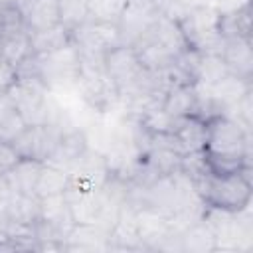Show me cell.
Returning a JSON list of instances; mask_svg holds the SVG:
<instances>
[{
    "label": "cell",
    "instance_id": "21",
    "mask_svg": "<svg viewBox=\"0 0 253 253\" xmlns=\"http://www.w3.org/2000/svg\"><path fill=\"white\" fill-rule=\"evenodd\" d=\"M20 158L22 156L18 154L12 142L0 140V176H6L8 172H12V168L18 164Z\"/></svg>",
    "mask_w": 253,
    "mask_h": 253
},
{
    "label": "cell",
    "instance_id": "17",
    "mask_svg": "<svg viewBox=\"0 0 253 253\" xmlns=\"http://www.w3.org/2000/svg\"><path fill=\"white\" fill-rule=\"evenodd\" d=\"M180 247L184 251H215L217 243H215V235L213 231L208 227L206 221H196L192 225H188L182 235H180Z\"/></svg>",
    "mask_w": 253,
    "mask_h": 253
},
{
    "label": "cell",
    "instance_id": "11",
    "mask_svg": "<svg viewBox=\"0 0 253 253\" xmlns=\"http://www.w3.org/2000/svg\"><path fill=\"white\" fill-rule=\"evenodd\" d=\"M221 59L227 65V71L243 81H249L253 69L251 43L249 38H227L221 49Z\"/></svg>",
    "mask_w": 253,
    "mask_h": 253
},
{
    "label": "cell",
    "instance_id": "4",
    "mask_svg": "<svg viewBox=\"0 0 253 253\" xmlns=\"http://www.w3.org/2000/svg\"><path fill=\"white\" fill-rule=\"evenodd\" d=\"M28 126L49 123V87L34 73L18 71L14 85L6 93Z\"/></svg>",
    "mask_w": 253,
    "mask_h": 253
},
{
    "label": "cell",
    "instance_id": "8",
    "mask_svg": "<svg viewBox=\"0 0 253 253\" xmlns=\"http://www.w3.org/2000/svg\"><path fill=\"white\" fill-rule=\"evenodd\" d=\"M176 150L184 156L190 152H200L206 148V138H208V125L202 115H188L180 119L176 128L170 132Z\"/></svg>",
    "mask_w": 253,
    "mask_h": 253
},
{
    "label": "cell",
    "instance_id": "9",
    "mask_svg": "<svg viewBox=\"0 0 253 253\" xmlns=\"http://www.w3.org/2000/svg\"><path fill=\"white\" fill-rule=\"evenodd\" d=\"M63 247L71 251L109 249V229H105L99 223H73L65 235Z\"/></svg>",
    "mask_w": 253,
    "mask_h": 253
},
{
    "label": "cell",
    "instance_id": "1",
    "mask_svg": "<svg viewBox=\"0 0 253 253\" xmlns=\"http://www.w3.org/2000/svg\"><path fill=\"white\" fill-rule=\"evenodd\" d=\"M192 184L206 208H215L225 211H241L249 208L251 180L247 170L229 172V174L208 172Z\"/></svg>",
    "mask_w": 253,
    "mask_h": 253
},
{
    "label": "cell",
    "instance_id": "20",
    "mask_svg": "<svg viewBox=\"0 0 253 253\" xmlns=\"http://www.w3.org/2000/svg\"><path fill=\"white\" fill-rule=\"evenodd\" d=\"M59 2V24L69 32L87 22V0H57Z\"/></svg>",
    "mask_w": 253,
    "mask_h": 253
},
{
    "label": "cell",
    "instance_id": "2",
    "mask_svg": "<svg viewBox=\"0 0 253 253\" xmlns=\"http://www.w3.org/2000/svg\"><path fill=\"white\" fill-rule=\"evenodd\" d=\"M79 69H81V57L73 43L49 53L32 55L26 63L18 67V71L38 75L49 87V91L55 87L75 85L79 77Z\"/></svg>",
    "mask_w": 253,
    "mask_h": 253
},
{
    "label": "cell",
    "instance_id": "12",
    "mask_svg": "<svg viewBox=\"0 0 253 253\" xmlns=\"http://www.w3.org/2000/svg\"><path fill=\"white\" fill-rule=\"evenodd\" d=\"M162 111L172 119H184L188 115H198V93H196L194 83H186V85L172 89L162 101Z\"/></svg>",
    "mask_w": 253,
    "mask_h": 253
},
{
    "label": "cell",
    "instance_id": "6",
    "mask_svg": "<svg viewBox=\"0 0 253 253\" xmlns=\"http://www.w3.org/2000/svg\"><path fill=\"white\" fill-rule=\"evenodd\" d=\"M61 134H63V128H59L53 121H49L43 125L26 126L12 140V144L22 158H36L40 162H47L51 152L55 150Z\"/></svg>",
    "mask_w": 253,
    "mask_h": 253
},
{
    "label": "cell",
    "instance_id": "15",
    "mask_svg": "<svg viewBox=\"0 0 253 253\" xmlns=\"http://www.w3.org/2000/svg\"><path fill=\"white\" fill-rule=\"evenodd\" d=\"M69 43H71V32L63 24H57L53 28L40 30V32H30L32 55L49 53V51L61 49V47H65Z\"/></svg>",
    "mask_w": 253,
    "mask_h": 253
},
{
    "label": "cell",
    "instance_id": "19",
    "mask_svg": "<svg viewBox=\"0 0 253 253\" xmlns=\"http://www.w3.org/2000/svg\"><path fill=\"white\" fill-rule=\"evenodd\" d=\"M126 0H87V20L117 24Z\"/></svg>",
    "mask_w": 253,
    "mask_h": 253
},
{
    "label": "cell",
    "instance_id": "10",
    "mask_svg": "<svg viewBox=\"0 0 253 253\" xmlns=\"http://www.w3.org/2000/svg\"><path fill=\"white\" fill-rule=\"evenodd\" d=\"M20 12L28 32L47 30L59 24V2L57 0H22Z\"/></svg>",
    "mask_w": 253,
    "mask_h": 253
},
{
    "label": "cell",
    "instance_id": "7",
    "mask_svg": "<svg viewBox=\"0 0 253 253\" xmlns=\"http://www.w3.org/2000/svg\"><path fill=\"white\" fill-rule=\"evenodd\" d=\"M71 43L77 47L79 53L91 55H105L113 47L121 45L119 26L109 22H93L87 20L75 30H71Z\"/></svg>",
    "mask_w": 253,
    "mask_h": 253
},
{
    "label": "cell",
    "instance_id": "22",
    "mask_svg": "<svg viewBox=\"0 0 253 253\" xmlns=\"http://www.w3.org/2000/svg\"><path fill=\"white\" fill-rule=\"evenodd\" d=\"M18 77V69L12 67L4 57H0V95H6Z\"/></svg>",
    "mask_w": 253,
    "mask_h": 253
},
{
    "label": "cell",
    "instance_id": "13",
    "mask_svg": "<svg viewBox=\"0 0 253 253\" xmlns=\"http://www.w3.org/2000/svg\"><path fill=\"white\" fill-rule=\"evenodd\" d=\"M67 186H69L67 170H63L55 164L43 162L42 170H40V176L36 180V186H34V196L38 200L51 198V196H61V194H65Z\"/></svg>",
    "mask_w": 253,
    "mask_h": 253
},
{
    "label": "cell",
    "instance_id": "14",
    "mask_svg": "<svg viewBox=\"0 0 253 253\" xmlns=\"http://www.w3.org/2000/svg\"><path fill=\"white\" fill-rule=\"evenodd\" d=\"M87 136L81 132V130H69V132H63L55 150L51 152L49 156V164H55L63 170H67V166L87 148Z\"/></svg>",
    "mask_w": 253,
    "mask_h": 253
},
{
    "label": "cell",
    "instance_id": "3",
    "mask_svg": "<svg viewBox=\"0 0 253 253\" xmlns=\"http://www.w3.org/2000/svg\"><path fill=\"white\" fill-rule=\"evenodd\" d=\"M105 73L117 89L119 97L146 91L148 87V69L140 63L134 47L117 45L103 57Z\"/></svg>",
    "mask_w": 253,
    "mask_h": 253
},
{
    "label": "cell",
    "instance_id": "5",
    "mask_svg": "<svg viewBox=\"0 0 253 253\" xmlns=\"http://www.w3.org/2000/svg\"><path fill=\"white\" fill-rule=\"evenodd\" d=\"M164 16L158 0H126L117 22L121 45L132 47Z\"/></svg>",
    "mask_w": 253,
    "mask_h": 253
},
{
    "label": "cell",
    "instance_id": "16",
    "mask_svg": "<svg viewBox=\"0 0 253 253\" xmlns=\"http://www.w3.org/2000/svg\"><path fill=\"white\" fill-rule=\"evenodd\" d=\"M42 164L43 162H40L36 158H20L18 160V164L12 168V172L6 174L16 194L34 196V186H36V180L40 176Z\"/></svg>",
    "mask_w": 253,
    "mask_h": 253
},
{
    "label": "cell",
    "instance_id": "18",
    "mask_svg": "<svg viewBox=\"0 0 253 253\" xmlns=\"http://www.w3.org/2000/svg\"><path fill=\"white\" fill-rule=\"evenodd\" d=\"M28 125L8 95H0V140L12 142Z\"/></svg>",
    "mask_w": 253,
    "mask_h": 253
}]
</instances>
